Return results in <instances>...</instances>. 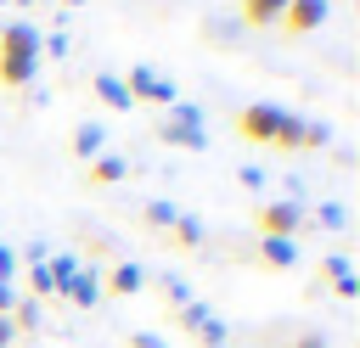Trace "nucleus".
I'll use <instances>...</instances> for the list:
<instances>
[{"instance_id":"1","label":"nucleus","mask_w":360,"mask_h":348,"mask_svg":"<svg viewBox=\"0 0 360 348\" xmlns=\"http://www.w3.org/2000/svg\"><path fill=\"white\" fill-rule=\"evenodd\" d=\"M236 129L253 140V146H281V152H298L304 146V118L276 107V101H248L236 112Z\"/></svg>"},{"instance_id":"2","label":"nucleus","mask_w":360,"mask_h":348,"mask_svg":"<svg viewBox=\"0 0 360 348\" xmlns=\"http://www.w3.org/2000/svg\"><path fill=\"white\" fill-rule=\"evenodd\" d=\"M39 73V28L34 22H6L0 28V84L22 90Z\"/></svg>"},{"instance_id":"3","label":"nucleus","mask_w":360,"mask_h":348,"mask_svg":"<svg viewBox=\"0 0 360 348\" xmlns=\"http://www.w3.org/2000/svg\"><path fill=\"white\" fill-rule=\"evenodd\" d=\"M158 140H163V146H186V152H202V146H208L202 112H197L191 101H174V107H169V118L158 123Z\"/></svg>"},{"instance_id":"4","label":"nucleus","mask_w":360,"mask_h":348,"mask_svg":"<svg viewBox=\"0 0 360 348\" xmlns=\"http://www.w3.org/2000/svg\"><path fill=\"white\" fill-rule=\"evenodd\" d=\"M124 90H129V101H152V107H174L180 101L174 79H163L158 67H129L124 73Z\"/></svg>"},{"instance_id":"5","label":"nucleus","mask_w":360,"mask_h":348,"mask_svg":"<svg viewBox=\"0 0 360 348\" xmlns=\"http://www.w3.org/2000/svg\"><path fill=\"white\" fill-rule=\"evenodd\" d=\"M304 225H309V219H304V202H292V196L259 208V230H264V236H287V241H292Z\"/></svg>"},{"instance_id":"6","label":"nucleus","mask_w":360,"mask_h":348,"mask_svg":"<svg viewBox=\"0 0 360 348\" xmlns=\"http://www.w3.org/2000/svg\"><path fill=\"white\" fill-rule=\"evenodd\" d=\"M326 11H332V0H287L281 28H287V34H315V28L326 22Z\"/></svg>"},{"instance_id":"7","label":"nucleus","mask_w":360,"mask_h":348,"mask_svg":"<svg viewBox=\"0 0 360 348\" xmlns=\"http://www.w3.org/2000/svg\"><path fill=\"white\" fill-rule=\"evenodd\" d=\"M281 17H287V0H242V22L253 28H281Z\"/></svg>"},{"instance_id":"8","label":"nucleus","mask_w":360,"mask_h":348,"mask_svg":"<svg viewBox=\"0 0 360 348\" xmlns=\"http://www.w3.org/2000/svg\"><path fill=\"white\" fill-rule=\"evenodd\" d=\"M124 174H129V157H124V152H101V157H90V180H96V185H118Z\"/></svg>"},{"instance_id":"9","label":"nucleus","mask_w":360,"mask_h":348,"mask_svg":"<svg viewBox=\"0 0 360 348\" xmlns=\"http://www.w3.org/2000/svg\"><path fill=\"white\" fill-rule=\"evenodd\" d=\"M259 258H264L270 269H292V264H298V241H287V236H264V241H259Z\"/></svg>"},{"instance_id":"10","label":"nucleus","mask_w":360,"mask_h":348,"mask_svg":"<svg viewBox=\"0 0 360 348\" xmlns=\"http://www.w3.org/2000/svg\"><path fill=\"white\" fill-rule=\"evenodd\" d=\"M62 297H73V303H84V309H90V303H101V275H96V264H84V269L68 281V292H62Z\"/></svg>"},{"instance_id":"11","label":"nucleus","mask_w":360,"mask_h":348,"mask_svg":"<svg viewBox=\"0 0 360 348\" xmlns=\"http://www.w3.org/2000/svg\"><path fill=\"white\" fill-rule=\"evenodd\" d=\"M90 90H96V95H101V101H107V107H112V112H124V107H135V101H129V90H124V79H118V73H96V79H90Z\"/></svg>"},{"instance_id":"12","label":"nucleus","mask_w":360,"mask_h":348,"mask_svg":"<svg viewBox=\"0 0 360 348\" xmlns=\"http://www.w3.org/2000/svg\"><path fill=\"white\" fill-rule=\"evenodd\" d=\"M101 152H107V129H101V123H79V129H73V157L90 163V157H101Z\"/></svg>"},{"instance_id":"13","label":"nucleus","mask_w":360,"mask_h":348,"mask_svg":"<svg viewBox=\"0 0 360 348\" xmlns=\"http://www.w3.org/2000/svg\"><path fill=\"white\" fill-rule=\"evenodd\" d=\"M141 286H146V269H141V264H112V275H107V286H101V292L129 297V292H141Z\"/></svg>"},{"instance_id":"14","label":"nucleus","mask_w":360,"mask_h":348,"mask_svg":"<svg viewBox=\"0 0 360 348\" xmlns=\"http://www.w3.org/2000/svg\"><path fill=\"white\" fill-rule=\"evenodd\" d=\"M79 269H84V258H79V253H56V258L45 264V275H51V292H68V281H73Z\"/></svg>"},{"instance_id":"15","label":"nucleus","mask_w":360,"mask_h":348,"mask_svg":"<svg viewBox=\"0 0 360 348\" xmlns=\"http://www.w3.org/2000/svg\"><path fill=\"white\" fill-rule=\"evenodd\" d=\"M169 241H174V247H202V219H197V213H180V219L169 225Z\"/></svg>"},{"instance_id":"16","label":"nucleus","mask_w":360,"mask_h":348,"mask_svg":"<svg viewBox=\"0 0 360 348\" xmlns=\"http://www.w3.org/2000/svg\"><path fill=\"white\" fill-rule=\"evenodd\" d=\"M141 219H146L152 230H163V236H169V225L180 219V208H174V202H163V196H152V202L141 208Z\"/></svg>"},{"instance_id":"17","label":"nucleus","mask_w":360,"mask_h":348,"mask_svg":"<svg viewBox=\"0 0 360 348\" xmlns=\"http://www.w3.org/2000/svg\"><path fill=\"white\" fill-rule=\"evenodd\" d=\"M315 230H349V208L343 202H315Z\"/></svg>"},{"instance_id":"18","label":"nucleus","mask_w":360,"mask_h":348,"mask_svg":"<svg viewBox=\"0 0 360 348\" xmlns=\"http://www.w3.org/2000/svg\"><path fill=\"white\" fill-rule=\"evenodd\" d=\"M158 286H163V297H169V303H174V309H186V303H191V281H186V275H180V269H169V275H163V281H158Z\"/></svg>"},{"instance_id":"19","label":"nucleus","mask_w":360,"mask_h":348,"mask_svg":"<svg viewBox=\"0 0 360 348\" xmlns=\"http://www.w3.org/2000/svg\"><path fill=\"white\" fill-rule=\"evenodd\" d=\"M6 320H11V326H17V331H34V326H39V303H34V297H17V303H11V314H6Z\"/></svg>"},{"instance_id":"20","label":"nucleus","mask_w":360,"mask_h":348,"mask_svg":"<svg viewBox=\"0 0 360 348\" xmlns=\"http://www.w3.org/2000/svg\"><path fill=\"white\" fill-rule=\"evenodd\" d=\"M191 337H197L202 348H225V342H231V337H225V320H219V314H208V320H202V326H197Z\"/></svg>"},{"instance_id":"21","label":"nucleus","mask_w":360,"mask_h":348,"mask_svg":"<svg viewBox=\"0 0 360 348\" xmlns=\"http://www.w3.org/2000/svg\"><path fill=\"white\" fill-rule=\"evenodd\" d=\"M321 146H332V123H321V118L309 123V118H304V146H298V152H321Z\"/></svg>"},{"instance_id":"22","label":"nucleus","mask_w":360,"mask_h":348,"mask_svg":"<svg viewBox=\"0 0 360 348\" xmlns=\"http://www.w3.org/2000/svg\"><path fill=\"white\" fill-rule=\"evenodd\" d=\"M202 34H208V45H236V22H219V17H208V22H202Z\"/></svg>"},{"instance_id":"23","label":"nucleus","mask_w":360,"mask_h":348,"mask_svg":"<svg viewBox=\"0 0 360 348\" xmlns=\"http://www.w3.org/2000/svg\"><path fill=\"white\" fill-rule=\"evenodd\" d=\"M174 314H180V326H186V331H197V326H202V320H208L214 309H208L202 297H191V303H186V309H174Z\"/></svg>"},{"instance_id":"24","label":"nucleus","mask_w":360,"mask_h":348,"mask_svg":"<svg viewBox=\"0 0 360 348\" xmlns=\"http://www.w3.org/2000/svg\"><path fill=\"white\" fill-rule=\"evenodd\" d=\"M236 180H242L248 191H264V180H270V174H264L259 163H242V168H236Z\"/></svg>"},{"instance_id":"25","label":"nucleus","mask_w":360,"mask_h":348,"mask_svg":"<svg viewBox=\"0 0 360 348\" xmlns=\"http://www.w3.org/2000/svg\"><path fill=\"white\" fill-rule=\"evenodd\" d=\"M321 269H326V281H338V275L354 269V258H349V253H332V258H321Z\"/></svg>"},{"instance_id":"26","label":"nucleus","mask_w":360,"mask_h":348,"mask_svg":"<svg viewBox=\"0 0 360 348\" xmlns=\"http://www.w3.org/2000/svg\"><path fill=\"white\" fill-rule=\"evenodd\" d=\"M17 264H22V258H17V247H6V241H0V281H11V275H17Z\"/></svg>"},{"instance_id":"27","label":"nucleus","mask_w":360,"mask_h":348,"mask_svg":"<svg viewBox=\"0 0 360 348\" xmlns=\"http://www.w3.org/2000/svg\"><path fill=\"white\" fill-rule=\"evenodd\" d=\"M332 286H338V297H360V275H354V269H349V275H338Z\"/></svg>"},{"instance_id":"28","label":"nucleus","mask_w":360,"mask_h":348,"mask_svg":"<svg viewBox=\"0 0 360 348\" xmlns=\"http://www.w3.org/2000/svg\"><path fill=\"white\" fill-rule=\"evenodd\" d=\"M129 348H169V342H163L158 331H135V337H129Z\"/></svg>"},{"instance_id":"29","label":"nucleus","mask_w":360,"mask_h":348,"mask_svg":"<svg viewBox=\"0 0 360 348\" xmlns=\"http://www.w3.org/2000/svg\"><path fill=\"white\" fill-rule=\"evenodd\" d=\"M28 281H34V292H39V297L51 292V275H45V264H34V269H28Z\"/></svg>"},{"instance_id":"30","label":"nucleus","mask_w":360,"mask_h":348,"mask_svg":"<svg viewBox=\"0 0 360 348\" xmlns=\"http://www.w3.org/2000/svg\"><path fill=\"white\" fill-rule=\"evenodd\" d=\"M11 303H17V292H11V281H0V314H11Z\"/></svg>"},{"instance_id":"31","label":"nucleus","mask_w":360,"mask_h":348,"mask_svg":"<svg viewBox=\"0 0 360 348\" xmlns=\"http://www.w3.org/2000/svg\"><path fill=\"white\" fill-rule=\"evenodd\" d=\"M292 348H326V337H315V331H304V337H298Z\"/></svg>"},{"instance_id":"32","label":"nucleus","mask_w":360,"mask_h":348,"mask_svg":"<svg viewBox=\"0 0 360 348\" xmlns=\"http://www.w3.org/2000/svg\"><path fill=\"white\" fill-rule=\"evenodd\" d=\"M11 337H17V326H11V320H6V314H0V348H6V342H11Z\"/></svg>"},{"instance_id":"33","label":"nucleus","mask_w":360,"mask_h":348,"mask_svg":"<svg viewBox=\"0 0 360 348\" xmlns=\"http://www.w3.org/2000/svg\"><path fill=\"white\" fill-rule=\"evenodd\" d=\"M22 6H39V0H22Z\"/></svg>"},{"instance_id":"34","label":"nucleus","mask_w":360,"mask_h":348,"mask_svg":"<svg viewBox=\"0 0 360 348\" xmlns=\"http://www.w3.org/2000/svg\"><path fill=\"white\" fill-rule=\"evenodd\" d=\"M68 6H84V0H68Z\"/></svg>"},{"instance_id":"35","label":"nucleus","mask_w":360,"mask_h":348,"mask_svg":"<svg viewBox=\"0 0 360 348\" xmlns=\"http://www.w3.org/2000/svg\"><path fill=\"white\" fill-rule=\"evenodd\" d=\"M225 348H231V342H225Z\"/></svg>"}]
</instances>
